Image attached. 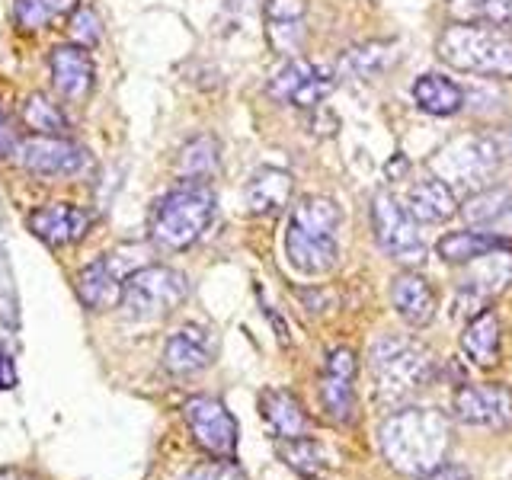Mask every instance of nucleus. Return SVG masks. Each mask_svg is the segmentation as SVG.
Instances as JSON below:
<instances>
[{"mask_svg": "<svg viewBox=\"0 0 512 480\" xmlns=\"http://www.w3.org/2000/svg\"><path fill=\"white\" fill-rule=\"evenodd\" d=\"M461 215L477 231L506 237L512 234V192L503 186H487L480 192H471L468 202L461 205Z\"/></svg>", "mask_w": 512, "mask_h": 480, "instance_id": "obj_17", "label": "nucleus"}, {"mask_svg": "<svg viewBox=\"0 0 512 480\" xmlns=\"http://www.w3.org/2000/svg\"><path fill=\"white\" fill-rule=\"evenodd\" d=\"M448 448H452V426L439 410L410 407L381 426V452L400 474L426 477L429 471L442 468Z\"/></svg>", "mask_w": 512, "mask_h": 480, "instance_id": "obj_1", "label": "nucleus"}, {"mask_svg": "<svg viewBox=\"0 0 512 480\" xmlns=\"http://www.w3.org/2000/svg\"><path fill=\"white\" fill-rule=\"evenodd\" d=\"M71 7H77V0H20L16 4V23L23 29H39L52 23L55 16L68 13Z\"/></svg>", "mask_w": 512, "mask_h": 480, "instance_id": "obj_31", "label": "nucleus"}, {"mask_svg": "<svg viewBox=\"0 0 512 480\" xmlns=\"http://www.w3.org/2000/svg\"><path fill=\"white\" fill-rule=\"evenodd\" d=\"M260 413L276 439H301V436H308V429H311L298 397L279 388H269L260 394Z\"/></svg>", "mask_w": 512, "mask_h": 480, "instance_id": "obj_20", "label": "nucleus"}, {"mask_svg": "<svg viewBox=\"0 0 512 480\" xmlns=\"http://www.w3.org/2000/svg\"><path fill=\"white\" fill-rule=\"evenodd\" d=\"M423 480H471V474L464 468H458V464H442V468L429 471Z\"/></svg>", "mask_w": 512, "mask_h": 480, "instance_id": "obj_40", "label": "nucleus"}, {"mask_svg": "<svg viewBox=\"0 0 512 480\" xmlns=\"http://www.w3.org/2000/svg\"><path fill=\"white\" fill-rule=\"evenodd\" d=\"M461 349L480 368L500 362V317L493 311H480L477 317H471L461 333Z\"/></svg>", "mask_w": 512, "mask_h": 480, "instance_id": "obj_24", "label": "nucleus"}, {"mask_svg": "<svg viewBox=\"0 0 512 480\" xmlns=\"http://www.w3.org/2000/svg\"><path fill=\"white\" fill-rule=\"evenodd\" d=\"M71 36L77 39L80 48H90L100 42L103 36V23H100V16H96L93 7H77V13L71 16Z\"/></svg>", "mask_w": 512, "mask_h": 480, "instance_id": "obj_34", "label": "nucleus"}, {"mask_svg": "<svg viewBox=\"0 0 512 480\" xmlns=\"http://www.w3.org/2000/svg\"><path fill=\"white\" fill-rule=\"evenodd\" d=\"M509 285H512V250L503 247L468 263V272H464V279L458 282L455 308L461 317H477L480 311H487V304L493 298H500Z\"/></svg>", "mask_w": 512, "mask_h": 480, "instance_id": "obj_9", "label": "nucleus"}, {"mask_svg": "<svg viewBox=\"0 0 512 480\" xmlns=\"http://www.w3.org/2000/svg\"><path fill=\"white\" fill-rule=\"evenodd\" d=\"M16 141H20V138H16L13 135V128L4 122V125H0V160H4V157H10L13 154V148H16Z\"/></svg>", "mask_w": 512, "mask_h": 480, "instance_id": "obj_41", "label": "nucleus"}, {"mask_svg": "<svg viewBox=\"0 0 512 480\" xmlns=\"http://www.w3.org/2000/svg\"><path fill=\"white\" fill-rule=\"evenodd\" d=\"M215 215V192L205 183H183L151 212V237L167 250H186L205 234Z\"/></svg>", "mask_w": 512, "mask_h": 480, "instance_id": "obj_5", "label": "nucleus"}, {"mask_svg": "<svg viewBox=\"0 0 512 480\" xmlns=\"http://www.w3.org/2000/svg\"><path fill=\"white\" fill-rule=\"evenodd\" d=\"M0 324H7L10 330L20 327V295H16V282L4 247H0Z\"/></svg>", "mask_w": 512, "mask_h": 480, "instance_id": "obj_32", "label": "nucleus"}, {"mask_svg": "<svg viewBox=\"0 0 512 480\" xmlns=\"http://www.w3.org/2000/svg\"><path fill=\"white\" fill-rule=\"evenodd\" d=\"M48 68H52V80L61 96L68 100H84L93 90V61L87 55V48L80 45H58L48 55Z\"/></svg>", "mask_w": 512, "mask_h": 480, "instance_id": "obj_18", "label": "nucleus"}, {"mask_svg": "<svg viewBox=\"0 0 512 480\" xmlns=\"http://www.w3.org/2000/svg\"><path fill=\"white\" fill-rule=\"evenodd\" d=\"M336 87V80L327 68L311 64L308 58H288L276 77L269 80V93L272 100L279 103H292L298 109H314L317 103H324L330 90Z\"/></svg>", "mask_w": 512, "mask_h": 480, "instance_id": "obj_12", "label": "nucleus"}, {"mask_svg": "<svg viewBox=\"0 0 512 480\" xmlns=\"http://www.w3.org/2000/svg\"><path fill=\"white\" fill-rule=\"evenodd\" d=\"M407 208L416 221H426V224H439L448 221L458 212V199H455V189L448 186L439 176H429V180L413 183L407 192Z\"/></svg>", "mask_w": 512, "mask_h": 480, "instance_id": "obj_22", "label": "nucleus"}, {"mask_svg": "<svg viewBox=\"0 0 512 480\" xmlns=\"http://www.w3.org/2000/svg\"><path fill=\"white\" fill-rule=\"evenodd\" d=\"M90 228V215L84 208L68 205V202H52L42 205L29 215V231L39 240H45L48 247H61V244H74L87 234Z\"/></svg>", "mask_w": 512, "mask_h": 480, "instance_id": "obj_16", "label": "nucleus"}, {"mask_svg": "<svg viewBox=\"0 0 512 480\" xmlns=\"http://www.w3.org/2000/svg\"><path fill=\"white\" fill-rule=\"evenodd\" d=\"M279 458L292 471H298L301 477H317V474H324V468H327L320 445L314 439H308V436H301V439H279Z\"/></svg>", "mask_w": 512, "mask_h": 480, "instance_id": "obj_29", "label": "nucleus"}, {"mask_svg": "<svg viewBox=\"0 0 512 480\" xmlns=\"http://www.w3.org/2000/svg\"><path fill=\"white\" fill-rule=\"evenodd\" d=\"M308 4L304 0H266V23H292L304 20Z\"/></svg>", "mask_w": 512, "mask_h": 480, "instance_id": "obj_35", "label": "nucleus"}, {"mask_svg": "<svg viewBox=\"0 0 512 480\" xmlns=\"http://www.w3.org/2000/svg\"><path fill=\"white\" fill-rule=\"evenodd\" d=\"M189 295V282L183 272L170 266H141L128 272L122 308L135 320H160L173 314Z\"/></svg>", "mask_w": 512, "mask_h": 480, "instance_id": "obj_7", "label": "nucleus"}, {"mask_svg": "<svg viewBox=\"0 0 512 480\" xmlns=\"http://www.w3.org/2000/svg\"><path fill=\"white\" fill-rule=\"evenodd\" d=\"M413 103L429 116H455L464 106V93L442 74H423L413 84Z\"/></svg>", "mask_w": 512, "mask_h": 480, "instance_id": "obj_25", "label": "nucleus"}, {"mask_svg": "<svg viewBox=\"0 0 512 480\" xmlns=\"http://www.w3.org/2000/svg\"><path fill=\"white\" fill-rule=\"evenodd\" d=\"M192 480H247V474L237 468V464L231 461H215V464H205V468H199L196 474H192Z\"/></svg>", "mask_w": 512, "mask_h": 480, "instance_id": "obj_36", "label": "nucleus"}, {"mask_svg": "<svg viewBox=\"0 0 512 480\" xmlns=\"http://www.w3.org/2000/svg\"><path fill=\"white\" fill-rule=\"evenodd\" d=\"M391 301L410 327H426L436 317V295H432L429 282L416 276V272H400L391 285Z\"/></svg>", "mask_w": 512, "mask_h": 480, "instance_id": "obj_21", "label": "nucleus"}, {"mask_svg": "<svg viewBox=\"0 0 512 480\" xmlns=\"http://www.w3.org/2000/svg\"><path fill=\"white\" fill-rule=\"evenodd\" d=\"M484 16L493 26H512V0H487Z\"/></svg>", "mask_w": 512, "mask_h": 480, "instance_id": "obj_38", "label": "nucleus"}, {"mask_svg": "<svg viewBox=\"0 0 512 480\" xmlns=\"http://www.w3.org/2000/svg\"><path fill=\"white\" fill-rule=\"evenodd\" d=\"M13 160L36 176H77L90 167V154L64 135H29L13 148Z\"/></svg>", "mask_w": 512, "mask_h": 480, "instance_id": "obj_10", "label": "nucleus"}, {"mask_svg": "<svg viewBox=\"0 0 512 480\" xmlns=\"http://www.w3.org/2000/svg\"><path fill=\"white\" fill-rule=\"evenodd\" d=\"M394 61H397L394 45L368 42V45H359V48H352V52L343 55L340 74H346L349 80H375V77H381L384 71H388Z\"/></svg>", "mask_w": 512, "mask_h": 480, "instance_id": "obj_27", "label": "nucleus"}, {"mask_svg": "<svg viewBox=\"0 0 512 480\" xmlns=\"http://www.w3.org/2000/svg\"><path fill=\"white\" fill-rule=\"evenodd\" d=\"M506 247V237H496V234H484V231H452L445 234L436 250L445 263H474L480 256H487L493 250H503Z\"/></svg>", "mask_w": 512, "mask_h": 480, "instance_id": "obj_26", "label": "nucleus"}, {"mask_svg": "<svg viewBox=\"0 0 512 480\" xmlns=\"http://www.w3.org/2000/svg\"><path fill=\"white\" fill-rule=\"evenodd\" d=\"M23 119L32 128V135H64L68 132V119H64V112L48 100L45 93H32L23 103Z\"/></svg>", "mask_w": 512, "mask_h": 480, "instance_id": "obj_30", "label": "nucleus"}, {"mask_svg": "<svg viewBox=\"0 0 512 480\" xmlns=\"http://www.w3.org/2000/svg\"><path fill=\"white\" fill-rule=\"evenodd\" d=\"M7 122V112H4V103H0V125Z\"/></svg>", "mask_w": 512, "mask_h": 480, "instance_id": "obj_43", "label": "nucleus"}, {"mask_svg": "<svg viewBox=\"0 0 512 480\" xmlns=\"http://www.w3.org/2000/svg\"><path fill=\"white\" fill-rule=\"evenodd\" d=\"M0 480H16V474L13 471H0Z\"/></svg>", "mask_w": 512, "mask_h": 480, "instance_id": "obj_42", "label": "nucleus"}, {"mask_svg": "<svg viewBox=\"0 0 512 480\" xmlns=\"http://www.w3.org/2000/svg\"><path fill=\"white\" fill-rule=\"evenodd\" d=\"M176 170H180L186 183H205L218 170V141L212 135L186 141L180 157H176Z\"/></svg>", "mask_w": 512, "mask_h": 480, "instance_id": "obj_28", "label": "nucleus"}, {"mask_svg": "<svg viewBox=\"0 0 512 480\" xmlns=\"http://www.w3.org/2000/svg\"><path fill=\"white\" fill-rule=\"evenodd\" d=\"M343 212L340 205L327 196H308L301 205H295L292 221L285 231V256L304 276H324L340 260V231Z\"/></svg>", "mask_w": 512, "mask_h": 480, "instance_id": "obj_2", "label": "nucleus"}, {"mask_svg": "<svg viewBox=\"0 0 512 480\" xmlns=\"http://www.w3.org/2000/svg\"><path fill=\"white\" fill-rule=\"evenodd\" d=\"M503 164L506 151L496 135L458 138L432 157V170H436L439 180H445L452 189H468V196L487 189Z\"/></svg>", "mask_w": 512, "mask_h": 480, "instance_id": "obj_6", "label": "nucleus"}, {"mask_svg": "<svg viewBox=\"0 0 512 480\" xmlns=\"http://www.w3.org/2000/svg\"><path fill=\"white\" fill-rule=\"evenodd\" d=\"M372 224L375 240L384 256L400 266H420L426 260V244L416 231V218L407 205H400L391 192H381L372 202Z\"/></svg>", "mask_w": 512, "mask_h": 480, "instance_id": "obj_8", "label": "nucleus"}, {"mask_svg": "<svg viewBox=\"0 0 512 480\" xmlns=\"http://www.w3.org/2000/svg\"><path fill=\"white\" fill-rule=\"evenodd\" d=\"M436 52L445 64L480 77H512V36L500 26L455 23L448 26Z\"/></svg>", "mask_w": 512, "mask_h": 480, "instance_id": "obj_4", "label": "nucleus"}, {"mask_svg": "<svg viewBox=\"0 0 512 480\" xmlns=\"http://www.w3.org/2000/svg\"><path fill=\"white\" fill-rule=\"evenodd\" d=\"M125 295V279L119 276L116 263L103 256V260L90 263L87 269H80L77 276V298L87 304L90 311H109L122 304Z\"/></svg>", "mask_w": 512, "mask_h": 480, "instance_id": "obj_19", "label": "nucleus"}, {"mask_svg": "<svg viewBox=\"0 0 512 480\" xmlns=\"http://www.w3.org/2000/svg\"><path fill=\"white\" fill-rule=\"evenodd\" d=\"M20 378H16V365L10 359V352L0 346V391H13Z\"/></svg>", "mask_w": 512, "mask_h": 480, "instance_id": "obj_39", "label": "nucleus"}, {"mask_svg": "<svg viewBox=\"0 0 512 480\" xmlns=\"http://www.w3.org/2000/svg\"><path fill=\"white\" fill-rule=\"evenodd\" d=\"M292 199V173L279 167H263L247 183V205L253 215H276Z\"/></svg>", "mask_w": 512, "mask_h": 480, "instance_id": "obj_23", "label": "nucleus"}, {"mask_svg": "<svg viewBox=\"0 0 512 480\" xmlns=\"http://www.w3.org/2000/svg\"><path fill=\"white\" fill-rule=\"evenodd\" d=\"M266 36L272 42V48L288 58H295V52L304 42V20H292V23H266Z\"/></svg>", "mask_w": 512, "mask_h": 480, "instance_id": "obj_33", "label": "nucleus"}, {"mask_svg": "<svg viewBox=\"0 0 512 480\" xmlns=\"http://www.w3.org/2000/svg\"><path fill=\"white\" fill-rule=\"evenodd\" d=\"M445 7L458 23H474L477 16H484L487 0H445Z\"/></svg>", "mask_w": 512, "mask_h": 480, "instance_id": "obj_37", "label": "nucleus"}, {"mask_svg": "<svg viewBox=\"0 0 512 480\" xmlns=\"http://www.w3.org/2000/svg\"><path fill=\"white\" fill-rule=\"evenodd\" d=\"M183 416L192 436H196V442L208 455H215L221 461H231L237 455V423L218 397H205V394L189 397L183 404Z\"/></svg>", "mask_w": 512, "mask_h": 480, "instance_id": "obj_11", "label": "nucleus"}, {"mask_svg": "<svg viewBox=\"0 0 512 480\" xmlns=\"http://www.w3.org/2000/svg\"><path fill=\"white\" fill-rule=\"evenodd\" d=\"M372 375L381 404L397 407L426 388L436 375V362L420 343L407 340V336H381L372 346Z\"/></svg>", "mask_w": 512, "mask_h": 480, "instance_id": "obj_3", "label": "nucleus"}, {"mask_svg": "<svg viewBox=\"0 0 512 480\" xmlns=\"http://www.w3.org/2000/svg\"><path fill=\"white\" fill-rule=\"evenodd\" d=\"M455 416L468 426L506 429L512 423V391L506 384H464L455 391Z\"/></svg>", "mask_w": 512, "mask_h": 480, "instance_id": "obj_13", "label": "nucleus"}, {"mask_svg": "<svg viewBox=\"0 0 512 480\" xmlns=\"http://www.w3.org/2000/svg\"><path fill=\"white\" fill-rule=\"evenodd\" d=\"M218 356V336L202 324H183L164 346V368L173 375H196Z\"/></svg>", "mask_w": 512, "mask_h": 480, "instance_id": "obj_14", "label": "nucleus"}, {"mask_svg": "<svg viewBox=\"0 0 512 480\" xmlns=\"http://www.w3.org/2000/svg\"><path fill=\"white\" fill-rule=\"evenodd\" d=\"M352 381H356V356H352V349H330L324 378H320V397H324L327 413L340 423H349L356 416V388H352Z\"/></svg>", "mask_w": 512, "mask_h": 480, "instance_id": "obj_15", "label": "nucleus"}]
</instances>
